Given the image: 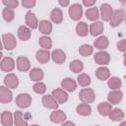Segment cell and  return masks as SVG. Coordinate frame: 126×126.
Here are the masks:
<instances>
[{"mask_svg":"<svg viewBox=\"0 0 126 126\" xmlns=\"http://www.w3.org/2000/svg\"><path fill=\"white\" fill-rule=\"evenodd\" d=\"M119 126H126V122H125V121H122Z\"/></svg>","mask_w":126,"mask_h":126,"instance_id":"7dc6e473","label":"cell"},{"mask_svg":"<svg viewBox=\"0 0 126 126\" xmlns=\"http://www.w3.org/2000/svg\"><path fill=\"white\" fill-rule=\"evenodd\" d=\"M35 4H36L35 0H23V1H22V6H23L24 8H27V9L32 8Z\"/></svg>","mask_w":126,"mask_h":126,"instance_id":"b9f144b4","label":"cell"},{"mask_svg":"<svg viewBox=\"0 0 126 126\" xmlns=\"http://www.w3.org/2000/svg\"><path fill=\"white\" fill-rule=\"evenodd\" d=\"M16 65H17V69L21 72H28L31 69V62L29 58L25 56H19L16 60Z\"/></svg>","mask_w":126,"mask_h":126,"instance_id":"30bf717a","label":"cell"},{"mask_svg":"<svg viewBox=\"0 0 126 126\" xmlns=\"http://www.w3.org/2000/svg\"><path fill=\"white\" fill-rule=\"evenodd\" d=\"M2 57H3V54H2V52L0 51V61L2 60Z\"/></svg>","mask_w":126,"mask_h":126,"instance_id":"681fc988","label":"cell"},{"mask_svg":"<svg viewBox=\"0 0 126 126\" xmlns=\"http://www.w3.org/2000/svg\"><path fill=\"white\" fill-rule=\"evenodd\" d=\"M25 21H26V26L28 28H30L31 30L32 29H36L38 27V20L36 18V16L34 15V13H32V11H28L25 17Z\"/></svg>","mask_w":126,"mask_h":126,"instance_id":"7c38bea8","label":"cell"},{"mask_svg":"<svg viewBox=\"0 0 126 126\" xmlns=\"http://www.w3.org/2000/svg\"><path fill=\"white\" fill-rule=\"evenodd\" d=\"M32 96L29 94H18V96L16 97L15 101L16 104L20 107V108H28L31 104H32Z\"/></svg>","mask_w":126,"mask_h":126,"instance_id":"5b68a950","label":"cell"},{"mask_svg":"<svg viewBox=\"0 0 126 126\" xmlns=\"http://www.w3.org/2000/svg\"><path fill=\"white\" fill-rule=\"evenodd\" d=\"M79 97L83 103H92L95 99V94L94 91L92 88H84L79 93Z\"/></svg>","mask_w":126,"mask_h":126,"instance_id":"6da1fadb","label":"cell"},{"mask_svg":"<svg viewBox=\"0 0 126 126\" xmlns=\"http://www.w3.org/2000/svg\"><path fill=\"white\" fill-rule=\"evenodd\" d=\"M35 58L36 60L41 63V64H45L49 61L50 59V53L48 52V50H44V49H39L36 51L35 53Z\"/></svg>","mask_w":126,"mask_h":126,"instance_id":"4316f807","label":"cell"},{"mask_svg":"<svg viewBox=\"0 0 126 126\" xmlns=\"http://www.w3.org/2000/svg\"><path fill=\"white\" fill-rule=\"evenodd\" d=\"M67 116H66V113L62 110H53L51 113H50V116H49V119L52 123H55V124H58V123H63L65 120H66Z\"/></svg>","mask_w":126,"mask_h":126,"instance_id":"9a60e30c","label":"cell"},{"mask_svg":"<svg viewBox=\"0 0 126 126\" xmlns=\"http://www.w3.org/2000/svg\"><path fill=\"white\" fill-rule=\"evenodd\" d=\"M94 60L96 64H98L100 66H104V65H107L110 62V55H109L108 52H106L104 50L98 51V52L94 53Z\"/></svg>","mask_w":126,"mask_h":126,"instance_id":"8992f818","label":"cell"},{"mask_svg":"<svg viewBox=\"0 0 126 126\" xmlns=\"http://www.w3.org/2000/svg\"><path fill=\"white\" fill-rule=\"evenodd\" d=\"M95 126H98V125H95Z\"/></svg>","mask_w":126,"mask_h":126,"instance_id":"816d5d0a","label":"cell"},{"mask_svg":"<svg viewBox=\"0 0 126 126\" xmlns=\"http://www.w3.org/2000/svg\"><path fill=\"white\" fill-rule=\"evenodd\" d=\"M123 98V92L120 90H114L111 91L107 95V100L110 104H117L119 103Z\"/></svg>","mask_w":126,"mask_h":126,"instance_id":"2e32d148","label":"cell"},{"mask_svg":"<svg viewBox=\"0 0 126 126\" xmlns=\"http://www.w3.org/2000/svg\"><path fill=\"white\" fill-rule=\"evenodd\" d=\"M58 4H59L60 6H62V7H67V6L70 4V2H69L68 0H59V1H58Z\"/></svg>","mask_w":126,"mask_h":126,"instance_id":"f6af8a7d","label":"cell"},{"mask_svg":"<svg viewBox=\"0 0 126 126\" xmlns=\"http://www.w3.org/2000/svg\"><path fill=\"white\" fill-rule=\"evenodd\" d=\"M125 19V12L122 9H118V10H113L111 19L109 20V25L113 28L118 27Z\"/></svg>","mask_w":126,"mask_h":126,"instance_id":"277c9868","label":"cell"},{"mask_svg":"<svg viewBox=\"0 0 126 126\" xmlns=\"http://www.w3.org/2000/svg\"><path fill=\"white\" fill-rule=\"evenodd\" d=\"M117 49L121 52H125V50H126V39H121L117 42Z\"/></svg>","mask_w":126,"mask_h":126,"instance_id":"7bdbcfd3","label":"cell"},{"mask_svg":"<svg viewBox=\"0 0 126 126\" xmlns=\"http://www.w3.org/2000/svg\"><path fill=\"white\" fill-rule=\"evenodd\" d=\"M50 57L53 60V62H55L56 64H62L66 60V54L61 49H55V50H53L52 53L50 54Z\"/></svg>","mask_w":126,"mask_h":126,"instance_id":"ffe728a7","label":"cell"},{"mask_svg":"<svg viewBox=\"0 0 126 126\" xmlns=\"http://www.w3.org/2000/svg\"><path fill=\"white\" fill-rule=\"evenodd\" d=\"M95 76L100 81H105L110 77V71L105 66H100L95 71Z\"/></svg>","mask_w":126,"mask_h":126,"instance_id":"d4e9b609","label":"cell"},{"mask_svg":"<svg viewBox=\"0 0 126 126\" xmlns=\"http://www.w3.org/2000/svg\"><path fill=\"white\" fill-rule=\"evenodd\" d=\"M37 28H38L39 32L42 34H44V35H47V34L51 33V32H52V24L48 20H41V21H39Z\"/></svg>","mask_w":126,"mask_h":126,"instance_id":"d6986e66","label":"cell"},{"mask_svg":"<svg viewBox=\"0 0 126 126\" xmlns=\"http://www.w3.org/2000/svg\"><path fill=\"white\" fill-rule=\"evenodd\" d=\"M2 48H3V43H2V40L0 39V51L2 50Z\"/></svg>","mask_w":126,"mask_h":126,"instance_id":"c3c4849f","label":"cell"},{"mask_svg":"<svg viewBox=\"0 0 126 126\" xmlns=\"http://www.w3.org/2000/svg\"><path fill=\"white\" fill-rule=\"evenodd\" d=\"M15 60L12 58V57H4L2 58V60L0 61V69L3 71V72H11L14 70L15 68Z\"/></svg>","mask_w":126,"mask_h":126,"instance_id":"9c48e42d","label":"cell"},{"mask_svg":"<svg viewBox=\"0 0 126 126\" xmlns=\"http://www.w3.org/2000/svg\"><path fill=\"white\" fill-rule=\"evenodd\" d=\"M2 42L3 47H5L8 51L15 49L17 46V39L13 33H4L2 35Z\"/></svg>","mask_w":126,"mask_h":126,"instance_id":"3957f363","label":"cell"},{"mask_svg":"<svg viewBox=\"0 0 126 126\" xmlns=\"http://www.w3.org/2000/svg\"><path fill=\"white\" fill-rule=\"evenodd\" d=\"M124 112L122 111V109L120 108H112L111 111L108 114V117L110 120L118 122V121H122L124 119Z\"/></svg>","mask_w":126,"mask_h":126,"instance_id":"484cf974","label":"cell"},{"mask_svg":"<svg viewBox=\"0 0 126 126\" xmlns=\"http://www.w3.org/2000/svg\"><path fill=\"white\" fill-rule=\"evenodd\" d=\"M2 4H3L6 8H9V9L14 10V9L17 8V6L19 5V1H18V0H3V1H2Z\"/></svg>","mask_w":126,"mask_h":126,"instance_id":"60d3db41","label":"cell"},{"mask_svg":"<svg viewBox=\"0 0 126 126\" xmlns=\"http://www.w3.org/2000/svg\"><path fill=\"white\" fill-rule=\"evenodd\" d=\"M111 109H112L111 104L109 102H106V101H102L97 105V111L102 116H108Z\"/></svg>","mask_w":126,"mask_h":126,"instance_id":"1f68e13d","label":"cell"},{"mask_svg":"<svg viewBox=\"0 0 126 126\" xmlns=\"http://www.w3.org/2000/svg\"><path fill=\"white\" fill-rule=\"evenodd\" d=\"M68 14L73 21H79L83 16V5L80 3L72 4L69 7Z\"/></svg>","mask_w":126,"mask_h":126,"instance_id":"7a4b0ae2","label":"cell"},{"mask_svg":"<svg viewBox=\"0 0 126 126\" xmlns=\"http://www.w3.org/2000/svg\"><path fill=\"white\" fill-rule=\"evenodd\" d=\"M108 43H109V41H108L107 36H105V35H100V36H98V37L94 40V48H97L99 51H102V50H104L105 48H107Z\"/></svg>","mask_w":126,"mask_h":126,"instance_id":"7402d4cb","label":"cell"},{"mask_svg":"<svg viewBox=\"0 0 126 126\" xmlns=\"http://www.w3.org/2000/svg\"><path fill=\"white\" fill-rule=\"evenodd\" d=\"M77 86H78L77 82H76L75 80L71 79V78H65V79H63L62 82H61V87H62V89H63L64 91H66V92H71V93H72V92L76 91Z\"/></svg>","mask_w":126,"mask_h":126,"instance_id":"ac0fdd59","label":"cell"},{"mask_svg":"<svg viewBox=\"0 0 126 126\" xmlns=\"http://www.w3.org/2000/svg\"><path fill=\"white\" fill-rule=\"evenodd\" d=\"M51 95L55 98V100L58 102V103H65L67 100H68V94L66 91H64L63 89H55L52 91V94Z\"/></svg>","mask_w":126,"mask_h":126,"instance_id":"8fae6325","label":"cell"},{"mask_svg":"<svg viewBox=\"0 0 126 126\" xmlns=\"http://www.w3.org/2000/svg\"><path fill=\"white\" fill-rule=\"evenodd\" d=\"M2 17L3 19L6 21V22H12L15 18V13H14V10L12 9H9V8H4L3 11H2Z\"/></svg>","mask_w":126,"mask_h":126,"instance_id":"f35d334b","label":"cell"},{"mask_svg":"<svg viewBox=\"0 0 126 126\" xmlns=\"http://www.w3.org/2000/svg\"><path fill=\"white\" fill-rule=\"evenodd\" d=\"M13 99V94L10 89L5 86H0V102L9 103Z\"/></svg>","mask_w":126,"mask_h":126,"instance_id":"5bb4252c","label":"cell"},{"mask_svg":"<svg viewBox=\"0 0 126 126\" xmlns=\"http://www.w3.org/2000/svg\"><path fill=\"white\" fill-rule=\"evenodd\" d=\"M76 33L79 36H86L89 33V26L85 22H79L76 26Z\"/></svg>","mask_w":126,"mask_h":126,"instance_id":"836d02e7","label":"cell"},{"mask_svg":"<svg viewBox=\"0 0 126 126\" xmlns=\"http://www.w3.org/2000/svg\"><path fill=\"white\" fill-rule=\"evenodd\" d=\"M96 1L95 0H83V5L88 7V8H91V7H94L95 5Z\"/></svg>","mask_w":126,"mask_h":126,"instance_id":"ee69618b","label":"cell"},{"mask_svg":"<svg viewBox=\"0 0 126 126\" xmlns=\"http://www.w3.org/2000/svg\"><path fill=\"white\" fill-rule=\"evenodd\" d=\"M18 37L23 40V41H27L31 38V35H32V32H31V29L28 28L27 26H20L19 29H18Z\"/></svg>","mask_w":126,"mask_h":126,"instance_id":"44dd1931","label":"cell"},{"mask_svg":"<svg viewBox=\"0 0 126 126\" xmlns=\"http://www.w3.org/2000/svg\"><path fill=\"white\" fill-rule=\"evenodd\" d=\"M44 77V73L40 68L34 67L32 70H30V78L32 81L34 82H40Z\"/></svg>","mask_w":126,"mask_h":126,"instance_id":"83f0119b","label":"cell"},{"mask_svg":"<svg viewBox=\"0 0 126 126\" xmlns=\"http://www.w3.org/2000/svg\"><path fill=\"white\" fill-rule=\"evenodd\" d=\"M85 15H86V17H87L90 21L96 22L97 19L99 18V11H98V9H97L95 6H94V7L88 8L87 11L85 12Z\"/></svg>","mask_w":126,"mask_h":126,"instance_id":"f546056e","label":"cell"},{"mask_svg":"<svg viewBox=\"0 0 126 126\" xmlns=\"http://www.w3.org/2000/svg\"><path fill=\"white\" fill-rule=\"evenodd\" d=\"M69 68H70V70H71L73 73L79 74V73H81V72L83 71V69H84V64H83V62H82L81 60L75 59V60H73V61L70 62Z\"/></svg>","mask_w":126,"mask_h":126,"instance_id":"d6a6232c","label":"cell"},{"mask_svg":"<svg viewBox=\"0 0 126 126\" xmlns=\"http://www.w3.org/2000/svg\"><path fill=\"white\" fill-rule=\"evenodd\" d=\"M99 11H100V17L104 22H109V20L111 19L112 13H113V8L110 4L108 3H103L100 5L99 7Z\"/></svg>","mask_w":126,"mask_h":126,"instance_id":"52a82bcc","label":"cell"},{"mask_svg":"<svg viewBox=\"0 0 126 126\" xmlns=\"http://www.w3.org/2000/svg\"><path fill=\"white\" fill-rule=\"evenodd\" d=\"M103 29H104L103 23L100 21H96V22H94L93 24H91V26L89 28V32L93 36H97L102 33Z\"/></svg>","mask_w":126,"mask_h":126,"instance_id":"e0dca14e","label":"cell"},{"mask_svg":"<svg viewBox=\"0 0 126 126\" xmlns=\"http://www.w3.org/2000/svg\"><path fill=\"white\" fill-rule=\"evenodd\" d=\"M50 20L54 24H61L64 20L63 18V12L60 8H54L50 12Z\"/></svg>","mask_w":126,"mask_h":126,"instance_id":"cb8c5ba5","label":"cell"},{"mask_svg":"<svg viewBox=\"0 0 126 126\" xmlns=\"http://www.w3.org/2000/svg\"><path fill=\"white\" fill-rule=\"evenodd\" d=\"M4 84L8 89L14 90L19 86V79L14 73H8L4 78Z\"/></svg>","mask_w":126,"mask_h":126,"instance_id":"ba28073f","label":"cell"},{"mask_svg":"<svg viewBox=\"0 0 126 126\" xmlns=\"http://www.w3.org/2000/svg\"><path fill=\"white\" fill-rule=\"evenodd\" d=\"M13 120H14L15 126H29L28 121L25 118V115L20 110L15 111V113L13 114Z\"/></svg>","mask_w":126,"mask_h":126,"instance_id":"603a6c76","label":"cell"},{"mask_svg":"<svg viewBox=\"0 0 126 126\" xmlns=\"http://www.w3.org/2000/svg\"><path fill=\"white\" fill-rule=\"evenodd\" d=\"M107 85H108L109 89L114 91V90H119L121 88L122 82H121L120 78H118V77H110V78H108Z\"/></svg>","mask_w":126,"mask_h":126,"instance_id":"d590c367","label":"cell"},{"mask_svg":"<svg viewBox=\"0 0 126 126\" xmlns=\"http://www.w3.org/2000/svg\"><path fill=\"white\" fill-rule=\"evenodd\" d=\"M38 43H39L41 49H44V50H49L52 47V40L47 35L40 36L38 39Z\"/></svg>","mask_w":126,"mask_h":126,"instance_id":"e575fe53","label":"cell"},{"mask_svg":"<svg viewBox=\"0 0 126 126\" xmlns=\"http://www.w3.org/2000/svg\"><path fill=\"white\" fill-rule=\"evenodd\" d=\"M77 84L81 87H88L91 84V77L86 73H81L77 77Z\"/></svg>","mask_w":126,"mask_h":126,"instance_id":"8d00e7d4","label":"cell"},{"mask_svg":"<svg viewBox=\"0 0 126 126\" xmlns=\"http://www.w3.org/2000/svg\"><path fill=\"white\" fill-rule=\"evenodd\" d=\"M61 126H76V125H75V123L72 122V121H64V122L61 124Z\"/></svg>","mask_w":126,"mask_h":126,"instance_id":"bcb514c9","label":"cell"},{"mask_svg":"<svg viewBox=\"0 0 126 126\" xmlns=\"http://www.w3.org/2000/svg\"><path fill=\"white\" fill-rule=\"evenodd\" d=\"M41 102L44 107L49 108V109H54V110L58 108V104H59L51 94H44L42 96Z\"/></svg>","mask_w":126,"mask_h":126,"instance_id":"4fadbf2b","label":"cell"},{"mask_svg":"<svg viewBox=\"0 0 126 126\" xmlns=\"http://www.w3.org/2000/svg\"><path fill=\"white\" fill-rule=\"evenodd\" d=\"M31 126H40V125H37V124H32V125H31Z\"/></svg>","mask_w":126,"mask_h":126,"instance_id":"f907efd6","label":"cell"},{"mask_svg":"<svg viewBox=\"0 0 126 126\" xmlns=\"http://www.w3.org/2000/svg\"><path fill=\"white\" fill-rule=\"evenodd\" d=\"M76 112L81 116H89L92 113V107L88 103H80L76 107Z\"/></svg>","mask_w":126,"mask_h":126,"instance_id":"4dcf8cb0","label":"cell"},{"mask_svg":"<svg viewBox=\"0 0 126 126\" xmlns=\"http://www.w3.org/2000/svg\"><path fill=\"white\" fill-rule=\"evenodd\" d=\"M93 52H94V47L90 44H83L79 48V53L82 56H85V57H88V56L92 55Z\"/></svg>","mask_w":126,"mask_h":126,"instance_id":"74e56055","label":"cell"},{"mask_svg":"<svg viewBox=\"0 0 126 126\" xmlns=\"http://www.w3.org/2000/svg\"><path fill=\"white\" fill-rule=\"evenodd\" d=\"M32 90H33V92L36 93V94H45V92H46V86H45V84L42 83V82H36V83L33 85Z\"/></svg>","mask_w":126,"mask_h":126,"instance_id":"ab89813d","label":"cell"},{"mask_svg":"<svg viewBox=\"0 0 126 126\" xmlns=\"http://www.w3.org/2000/svg\"><path fill=\"white\" fill-rule=\"evenodd\" d=\"M0 120L2 126H12L14 124L13 114L10 111H3L0 115Z\"/></svg>","mask_w":126,"mask_h":126,"instance_id":"f1b7e54d","label":"cell"}]
</instances>
